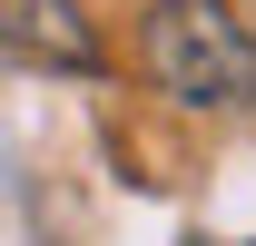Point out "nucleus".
<instances>
[{"mask_svg": "<svg viewBox=\"0 0 256 246\" xmlns=\"http://www.w3.org/2000/svg\"><path fill=\"white\" fill-rule=\"evenodd\" d=\"M0 50L30 60V69H69V79H98L108 69V50H98L79 0H0Z\"/></svg>", "mask_w": 256, "mask_h": 246, "instance_id": "2", "label": "nucleus"}, {"mask_svg": "<svg viewBox=\"0 0 256 246\" xmlns=\"http://www.w3.org/2000/svg\"><path fill=\"white\" fill-rule=\"evenodd\" d=\"M138 50L178 108H256V30L226 0H158Z\"/></svg>", "mask_w": 256, "mask_h": 246, "instance_id": "1", "label": "nucleus"}]
</instances>
